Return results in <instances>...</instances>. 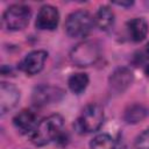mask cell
Segmentation results:
<instances>
[{
    "label": "cell",
    "mask_w": 149,
    "mask_h": 149,
    "mask_svg": "<svg viewBox=\"0 0 149 149\" xmlns=\"http://www.w3.org/2000/svg\"><path fill=\"white\" fill-rule=\"evenodd\" d=\"M64 126V120L59 114H52L43 119L31 133V142L35 146H45L54 140H57Z\"/></svg>",
    "instance_id": "1"
},
{
    "label": "cell",
    "mask_w": 149,
    "mask_h": 149,
    "mask_svg": "<svg viewBox=\"0 0 149 149\" xmlns=\"http://www.w3.org/2000/svg\"><path fill=\"white\" fill-rule=\"evenodd\" d=\"M104 121V111L99 105L90 104L85 106L74 122L78 133H92L100 128Z\"/></svg>",
    "instance_id": "2"
},
{
    "label": "cell",
    "mask_w": 149,
    "mask_h": 149,
    "mask_svg": "<svg viewBox=\"0 0 149 149\" xmlns=\"http://www.w3.org/2000/svg\"><path fill=\"white\" fill-rule=\"evenodd\" d=\"M94 17L86 10L71 13L65 21V31L70 37H85L92 30Z\"/></svg>",
    "instance_id": "3"
},
{
    "label": "cell",
    "mask_w": 149,
    "mask_h": 149,
    "mask_svg": "<svg viewBox=\"0 0 149 149\" xmlns=\"http://www.w3.org/2000/svg\"><path fill=\"white\" fill-rule=\"evenodd\" d=\"M100 57V47L94 41H84L78 43L70 52V59L77 66H90Z\"/></svg>",
    "instance_id": "4"
},
{
    "label": "cell",
    "mask_w": 149,
    "mask_h": 149,
    "mask_svg": "<svg viewBox=\"0 0 149 149\" xmlns=\"http://www.w3.org/2000/svg\"><path fill=\"white\" fill-rule=\"evenodd\" d=\"M30 19V8L22 3L9 6L2 15V26L8 30H21L26 28Z\"/></svg>",
    "instance_id": "5"
},
{
    "label": "cell",
    "mask_w": 149,
    "mask_h": 149,
    "mask_svg": "<svg viewBox=\"0 0 149 149\" xmlns=\"http://www.w3.org/2000/svg\"><path fill=\"white\" fill-rule=\"evenodd\" d=\"M63 97H64V91L62 88L50 85H42L34 90L33 102L36 106H45L61 101Z\"/></svg>",
    "instance_id": "6"
},
{
    "label": "cell",
    "mask_w": 149,
    "mask_h": 149,
    "mask_svg": "<svg viewBox=\"0 0 149 149\" xmlns=\"http://www.w3.org/2000/svg\"><path fill=\"white\" fill-rule=\"evenodd\" d=\"M48 57V52L44 50H34L31 52H29L28 55H26V57L21 61L19 68L21 71H23L24 73L33 76L38 73L45 63V59Z\"/></svg>",
    "instance_id": "7"
},
{
    "label": "cell",
    "mask_w": 149,
    "mask_h": 149,
    "mask_svg": "<svg viewBox=\"0 0 149 149\" xmlns=\"http://www.w3.org/2000/svg\"><path fill=\"white\" fill-rule=\"evenodd\" d=\"M59 22V13L57 8L50 5H44L37 13L35 26L41 30H54Z\"/></svg>",
    "instance_id": "8"
},
{
    "label": "cell",
    "mask_w": 149,
    "mask_h": 149,
    "mask_svg": "<svg viewBox=\"0 0 149 149\" xmlns=\"http://www.w3.org/2000/svg\"><path fill=\"white\" fill-rule=\"evenodd\" d=\"M133 72L127 68H116L108 78L109 88L115 93H122L133 83Z\"/></svg>",
    "instance_id": "9"
},
{
    "label": "cell",
    "mask_w": 149,
    "mask_h": 149,
    "mask_svg": "<svg viewBox=\"0 0 149 149\" xmlns=\"http://www.w3.org/2000/svg\"><path fill=\"white\" fill-rule=\"evenodd\" d=\"M20 100V91L12 84L2 81L0 84V111L1 114L13 109Z\"/></svg>",
    "instance_id": "10"
},
{
    "label": "cell",
    "mask_w": 149,
    "mask_h": 149,
    "mask_svg": "<svg viewBox=\"0 0 149 149\" xmlns=\"http://www.w3.org/2000/svg\"><path fill=\"white\" fill-rule=\"evenodd\" d=\"M13 123H14L15 128L19 132H21L22 134L34 132V129L37 126L36 125V115L34 112H31L29 109H22L14 116Z\"/></svg>",
    "instance_id": "11"
},
{
    "label": "cell",
    "mask_w": 149,
    "mask_h": 149,
    "mask_svg": "<svg viewBox=\"0 0 149 149\" xmlns=\"http://www.w3.org/2000/svg\"><path fill=\"white\" fill-rule=\"evenodd\" d=\"M94 23L100 30H109L114 24V13L108 6H101L95 13Z\"/></svg>",
    "instance_id": "12"
},
{
    "label": "cell",
    "mask_w": 149,
    "mask_h": 149,
    "mask_svg": "<svg viewBox=\"0 0 149 149\" xmlns=\"http://www.w3.org/2000/svg\"><path fill=\"white\" fill-rule=\"evenodd\" d=\"M127 28H128L132 40L135 42H140V41L144 40V37L147 36V33H148V24H147L146 20L142 17H135V19L128 21Z\"/></svg>",
    "instance_id": "13"
},
{
    "label": "cell",
    "mask_w": 149,
    "mask_h": 149,
    "mask_svg": "<svg viewBox=\"0 0 149 149\" xmlns=\"http://www.w3.org/2000/svg\"><path fill=\"white\" fill-rule=\"evenodd\" d=\"M91 149H122L123 146L116 140H114L108 134H99L94 136L90 143Z\"/></svg>",
    "instance_id": "14"
},
{
    "label": "cell",
    "mask_w": 149,
    "mask_h": 149,
    "mask_svg": "<svg viewBox=\"0 0 149 149\" xmlns=\"http://www.w3.org/2000/svg\"><path fill=\"white\" fill-rule=\"evenodd\" d=\"M148 114H149V111H148V108L146 106L135 104V105L129 106L125 111L123 119H125V121L127 123L134 125V123H139L140 121H142L143 119H146Z\"/></svg>",
    "instance_id": "15"
},
{
    "label": "cell",
    "mask_w": 149,
    "mask_h": 149,
    "mask_svg": "<svg viewBox=\"0 0 149 149\" xmlns=\"http://www.w3.org/2000/svg\"><path fill=\"white\" fill-rule=\"evenodd\" d=\"M87 85H88V77L86 73L83 72L73 73L68 79V86L74 94L83 93L86 90Z\"/></svg>",
    "instance_id": "16"
},
{
    "label": "cell",
    "mask_w": 149,
    "mask_h": 149,
    "mask_svg": "<svg viewBox=\"0 0 149 149\" xmlns=\"http://www.w3.org/2000/svg\"><path fill=\"white\" fill-rule=\"evenodd\" d=\"M134 148L135 149H149V128L146 129L143 133H141L136 137Z\"/></svg>",
    "instance_id": "17"
},
{
    "label": "cell",
    "mask_w": 149,
    "mask_h": 149,
    "mask_svg": "<svg viewBox=\"0 0 149 149\" xmlns=\"http://www.w3.org/2000/svg\"><path fill=\"white\" fill-rule=\"evenodd\" d=\"M113 3L118 5V6H122V7H128V6L133 5V1H114Z\"/></svg>",
    "instance_id": "18"
},
{
    "label": "cell",
    "mask_w": 149,
    "mask_h": 149,
    "mask_svg": "<svg viewBox=\"0 0 149 149\" xmlns=\"http://www.w3.org/2000/svg\"><path fill=\"white\" fill-rule=\"evenodd\" d=\"M144 51H146V56L149 58V42L147 43V45H146V49H144Z\"/></svg>",
    "instance_id": "19"
},
{
    "label": "cell",
    "mask_w": 149,
    "mask_h": 149,
    "mask_svg": "<svg viewBox=\"0 0 149 149\" xmlns=\"http://www.w3.org/2000/svg\"><path fill=\"white\" fill-rule=\"evenodd\" d=\"M144 72H146V74L149 77V65H147V66H146V70H144Z\"/></svg>",
    "instance_id": "20"
}]
</instances>
